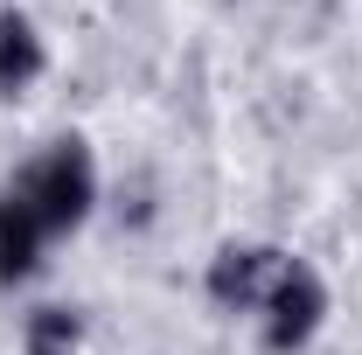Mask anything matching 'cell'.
Segmentation results:
<instances>
[{
    "label": "cell",
    "mask_w": 362,
    "mask_h": 355,
    "mask_svg": "<svg viewBox=\"0 0 362 355\" xmlns=\"http://www.w3.org/2000/svg\"><path fill=\"white\" fill-rule=\"evenodd\" d=\"M7 188L35 209L49 237H77L90 216H98V195H105V175H98V153H90L84 133H49L14 175Z\"/></svg>",
    "instance_id": "obj_1"
},
{
    "label": "cell",
    "mask_w": 362,
    "mask_h": 355,
    "mask_svg": "<svg viewBox=\"0 0 362 355\" xmlns=\"http://www.w3.org/2000/svg\"><path fill=\"white\" fill-rule=\"evenodd\" d=\"M286 265V244H265V237H230L209 251L202 265V300L223 313V320H258L272 279Z\"/></svg>",
    "instance_id": "obj_3"
},
{
    "label": "cell",
    "mask_w": 362,
    "mask_h": 355,
    "mask_svg": "<svg viewBox=\"0 0 362 355\" xmlns=\"http://www.w3.org/2000/svg\"><path fill=\"white\" fill-rule=\"evenodd\" d=\"M327 313H334V293H327V272L314 258H300V251H286V265L272 279L265 307H258V349L265 355H307L320 342V327H327Z\"/></svg>",
    "instance_id": "obj_2"
},
{
    "label": "cell",
    "mask_w": 362,
    "mask_h": 355,
    "mask_svg": "<svg viewBox=\"0 0 362 355\" xmlns=\"http://www.w3.org/2000/svg\"><path fill=\"white\" fill-rule=\"evenodd\" d=\"M84 342H90V313L70 300H35L21 313V334H14L21 355H84Z\"/></svg>",
    "instance_id": "obj_6"
},
{
    "label": "cell",
    "mask_w": 362,
    "mask_h": 355,
    "mask_svg": "<svg viewBox=\"0 0 362 355\" xmlns=\"http://www.w3.org/2000/svg\"><path fill=\"white\" fill-rule=\"evenodd\" d=\"M49 77V35L28 7H0V105L35 98V84Z\"/></svg>",
    "instance_id": "obj_5"
},
{
    "label": "cell",
    "mask_w": 362,
    "mask_h": 355,
    "mask_svg": "<svg viewBox=\"0 0 362 355\" xmlns=\"http://www.w3.org/2000/svg\"><path fill=\"white\" fill-rule=\"evenodd\" d=\"M49 237L42 223H35V209L0 181V293H21V286H35L49 265Z\"/></svg>",
    "instance_id": "obj_4"
}]
</instances>
